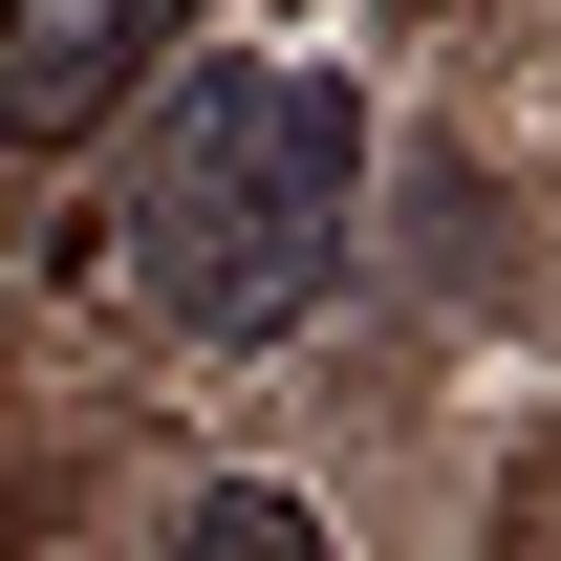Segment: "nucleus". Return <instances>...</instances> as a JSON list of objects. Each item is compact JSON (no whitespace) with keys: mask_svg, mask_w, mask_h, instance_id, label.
Wrapping results in <instances>:
<instances>
[{"mask_svg":"<svg viewBox=\"0 0 561 561\" xmlns=\"http://www.w3.org/2000/svg\"><path fill=\"white\" fill-rule=\"evenodd\" d=\"M346 195H367V87L346 66H195L130 216H108V280L173 346H280L346 280Z\"/></svg>","mask_w":561,"mask_h":561,"instance_id":"nucleus-1","label":"nucleus"},{"mask_svg":"<svg viewBox=\"0 0 561 561\" xmlns=\"http://www.w3.org/2000/svg\"><path fill=\"white\" fill-rule=\"evenodd\" d=\"M173 22H195V0H0V151H87L173 66Z\"/></svg>","mask_w":561,"mask_h":561,"instance_id":"nucleus-2","label":"nucleus"},{"mask_svg":"<svg viewBox=\"0 0 561 561\" xmlns=\"http://www.w3.org/2000/svg\"><path fill=\"white\" fill-rule=\"evenodd\" d=\"M173 540H216V561H302L324 518H302L280 476H216V496H173Z\"/></svg>","mask_w":561,"mask_h":561,"instance_id":"nucleus-3","label":"nucleus"}]
</instances>
